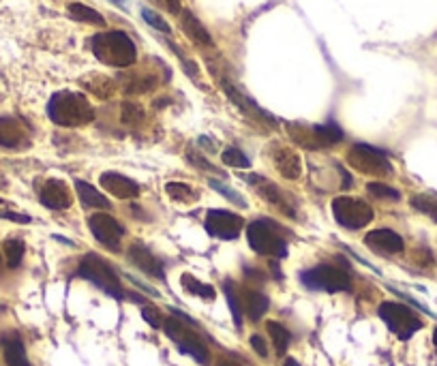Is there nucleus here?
Returning a JSON list of instances; mask_svg holds the SVG:
<instances>
[{
  "instance_id": "b1692460",
  "label": "nucleus",
  "mask_w": 437,
  "mask_h": 366,
  "mask_svg": "<svg viewBox=\"0 0 437 366\" xmlns=\"http://www.w3.org/2000/svg\"><path fill=\"white\" fill-rule=\"evenodd\" d=\"M3 353H5V362L9 366H30L28 356H26V347L17 335L3 337Z\"/></svg>"
},
{
  "instance_id": "f8f14e48",
  "label": "nucleus",
  "mask_w": 437,
  "mask_h": 366,
  "mask_svg": "<svg viewBox=\"0 0 437 366\" xmlns=\"http://www.w3.org/2000/svg\"><path fill=\"white\" fill-rule=\"evenodd\" d=\"M206 231L219 240H236L245 227L243 217L227 212V210H208L206 212Z\"/></svg>"
},
{
  "instance_id": "20e7f679",
  "label": "nucleus",
  "mask_w": 437,
  "mask_h": 366,
  "mask_svg": "<svg viewBox=\"0 0 437 366\" xmlns=\"http://www.w3.org/2000/svg\"><path fill=\"white\" fill-rule=\"evenodd\" d=\"M247 238H249V247L257 253V255H266V257H277L283 259L287 257V242L281 238L279 227L273 221H253L247 227Z\"/></svg>"
},
{
  "instance_id": "c85d7f7f",
  "label": "nucleus",
  "mask_w": 437,
  "mask_h": 366,
  "mask_svg": "<svg viewBox=\"0 0 437 366\" xmlns=\"http://www.w3.org/2000/svg\"><path fill=\"white\" fill-rule=\"evenodd\" d=\"M266 330H268V335H271V341L277 349L279 356H285V351L289 349L292 345V335H289V330L285 325H281L279 321H268L266 323Z\"/></svg>"
},
{
  "instance_id": "58836bf2",
  "label": "nucleus",
  "mask_w": 437,
  "mask_h": 366,
  "mask_svg": "<svg viewBox=\"0 0 437 366\" xmlns=\"http://www.w3.org/2000/svg\"><path fill=\"white\" fill-rule=\"evenodd\" d=\"M187 159H189L191 165H195L197 170H204V172H210V174H219L215 165H213L210 161H206L204 156H199L195 150H189V152H187Z\"/></svg>"
},
{
  "instance_id": "f704fd0d",
  "label": "nucleus",
  "mask_w": 437,
  "mask_h": 366,
  "mask_svg": "<svg viewBox=\"0 0 437 366\" xmlns=\"http://www.w3.org/2000/svg\"><path fill=\"white\" fill-rule=\"evenodd\" d=\"M208 184H210V186H213V189H215L217 193L225 195V197L229 199V202H231V204H238V208H243V210H245V208H249V204H247V199H245V197H243L241 193H236V191H231V189H229L227 184H223V182L215 180V178H210V180H208Z\"/></svg>"
},
{
  "instance_id": "6ab92c4d",
  "label": "nucleus",
  "mask_w": 437,
  "mask_h": 366,
  "mask_svg": "<svg viewBox=\"0 0 437 366\" xmlns=\"http://www.w3.org/2000/svg\"><path fill=\"white\" fill-rule=\"evenodd\" d=\"M28 129L17 118H0V146L3 148H24L28 146Z\"/></svg>"
},
{
  "instance_id": "393cba45",
  "label": "nucleus",
  "mask_w": 437,
  "mask_h": 366,
  "mask_svg": "<svg viewBox=\"0 0 437 366\" xmlns=\"http://www.w3.org/2000/svg\"><path fill=\"white\" fill-rule=\"evenodd\" d=\"M82 86L99 98H110L116 92V82L106 78V75H99V73H92L88 78H84Z\"/></svg>"
},
{
  "instance_id": "0eeeda50",
  "label": "nucleus",
  "mask_w": 437,
  "mask_h": 366,
  "mask_svg": "<svg viewBox=\"0 0 437 366\" xmlns=\"http://www.w3.org/2000/svg\"><path fill=\"white\" fill-rule=\"evenodd\" d=\"M350 168L364 174V176H375L384 178L392 174V163L386 156V152L368 146V144H354L348 152Z\"/></svg>"
},
{
  "instance_id": "c03bdc74",
  "label": "nucleus",
  "mask_w": 437,
  "mask_h": 366,
  "mask_svg": "<svg viewBox=\"0 0 437 366\" xmlns=\"http://www.w3.org/2000/svg\"><path fill=\"white\" fill-rule=\"evenodd\" d=\"M283 366H300V362H298V360H294V358H287V360L283 362Z\"/></svg>"
},
{
  "instance_id": "2f4dec72",
  "label": "nucleus",
  "mask_w": 437,
  "mask_h": 366,
  "mask_svg": "<svg viewBox=\"0 0 437 366\" xmlns=\"http://www.w3.org/2000/svg\"><path fill=\"white\" fill-rule=\"evenodd\" d=\"M412 206H414L418 212H424L427 217H431V219L437 223V197H435V195L418 193V195L412 197Z\"/></svg>"
},
{
  "instance_id": "1a4fd4ad",
  "label": "nucleus",
  "mask_w": 437,
  "mask_h": 366,
  "mask_svg": "<svg viewBox=\"0 0 437 366\" xmlns=\"http://www.w3.org/2000/svg\"><path fill=\"white\" fill-rule=\"evenodd\" d=\"M163 330H165V335L170 337L174 343H176V347L182 351V353H187V356H191L197 364H208L210 362V351H208V347L201 343V339L195 335V332H191L187 325H185V321H178V319H174V317H167L165 321H163Z\"/></svg>"
},
{
  "instance_id": "c756f323",
  "label": "nucleus",
  "mask_w": 437,
  "mask_h": 366,
  "mask_svg": "<svg viewBox=\"0 0 437 366\" xmlns=\"http://www.w3.org/2000/svg\"><path fill=\"white\" fill-rule=\"evenodd\" d=\"M223 291H225V298H227V305H229V311H231V319L234 323H236V328L241 330L243 328V302H241V295L236 291V287H234L231 281H225L223 285Z\"/></svg>"
},
{
  "instance_id": "2eb2a0df",
  "label": "nucleus",
  "mask_w": 437,
  "mask_h": 366,
  "mask_svg": "<svg viewBox=\"0 0 437 366\" xmlns=\"http://www.w3.org/2000/svg\"><path fill=\"white\" fill-rule=\"evenodd\" d=\"M39 199H41V204L50 210H66L73 204V195H71L69 186L56 178L43 182V186L39 191Z\"/></svg>"
},
{
  "instance_id": "7ed1b4c3",
  "label": "nucleus",
  "mask_w": 437,
  "mask_h": 366,
  "mask_svg": "<svg viewBox=\"0 0 437 366\" xmlns=\"http://www.w3.org/2000/svg\"><path fill=\"white\" fill-rule=\"evenodd\" d=\"M78 274L86 281H90L94 287H99L103 293H108L110 298H116V300H124L127 293L120 285V279L116 274V270L112 268V263H108L106 259H101L94 253H88L82 261Z\"/></svg>"
},
{
  "instance_id": "a19ab883",
  "label": "nucleus",
  "mask_w": 437,
  "mask_h": 366,
  "mask_svg": "<svg viewBox=\"0 0 437 366\" xmlns=\"http://www.w3.org/2000/svg\"><path fill=\"white\" fill-rule=\"evenodd\" d=\"M157 3L167 11V13H172V15H180L182 13V5H180V0H157Z\"/></svg>"
},
{
  "instance_id": "c9c22d12",
  "label": "nucleus",
  "mask_w": 437,
  "mask_h": 366,
  "mask_svg": "<svg viewBox=\"0 0 437 366\" xmlns=\"http://www.w3.org/2000/svg\"><path fill=\"white\" fill-rule=\"evenodd\" d=\"M366 191L378 199H392V202H399L401 199V193L396 189H392L388 184H382V182H368Z\"/></svg>"
},
{
  "instance_id": "a211bd4d",
  "label": "nucleus",
  "mask_w": 437,
  "mask_h": 366,
  "mask_svg": "<svg viewBox=\"0 0 437 366\" xmlns=\"http://www.w3.org/2000/svg\"><path fill=\"white\" fill-rule=\"evenodd\" d=\"M99 182L116 199H136L140 195V184L122 174H118V172H103Z\"/></svg>"
},
{
  "instance_id": "ddd939ff",
  "label": "nucleus",
  "mask_w": 437,
  "mask_h": 366,
  "mask_svg": "<svg viewBox=\"0 0 437 366\" xmlns=\"http://www.w3.org/2000/svg\"><path fill=\"white\" fill-rule=\"evenodd\" d=\"M268 152V159H271L273 163V168L285 178V180H298L300 174H302V161H300V154L281 144V142H273L271 146L266 148Z\"/></svg>"
},
{
  "instance_id": "a18cd8bd",
  "label": "nucleus",
  "mask_w": 437,
  "mask_h": 366,
  "mask_svg": "<svg viewBox=\"0 0 437 366\" xmlns=\"http://www.w3.org/2000/svg\"><path fill=\"white\" fill-rule=\"evenodd\" d=\"M110 3H114V5H118L122 11H127V3H124V0H110Z\"/></svg>"
},
{
  "instance_id": "cd10ccee",
  "label": "nucleus",
  "mask_w": 437,
  "mask_h": 366,
  "mask_svg": "<svg viewBox=\"0 0 437 366\" xmlns=\"http://www.w3.org/2000/svg\"><path fill=\"white\" fill-rule=\"evenodd\" d=\"M69 15L76 20V22H82V24H90V26H106V17L101 15L99 11H94L92 7L88 5H82V3H71L69 5Z\"/></svg>"
},
{
  "instance_id": "49530a36",
  "label": "nucleus",
  "mask_w": 437,
  "mask_h": 366,
  "mask_svg": "<svg viewBox=\"0 0 437 366\" xmlns=\"http://www.w3.org/2000/svg\"><path fill=\"white\" fill-rule=\"evenodd\" d=\"M433 345H435V349H437V328L433 330Z\"/></svg>"
},
{
  "instance_id": "79ce46f5",
  "label": "nucleus",
  "mask_w": 437,
  "mask_h": 366,
  "mask_svg": "<svg viewBox=\"0 0 437 366\" xmlns=\"http://www.w3.org/2000/svg\"><path fill=\"white\" fill-rule=\"evenodd\" d=\"M249 343H251V347L262 356V358H266L268 356V345H266V341L259 337V335H253L251 339H249Z\"/></svg>"
},
{
  "instance_id": "412c9836",
  "label": "nucleus",
  "mask_w": 437,
  "mask_h": 366,
  "mask_svg": "<svg viewBox=\"0 0 437 366\" xmlns=\"http://www.w3.org/2000/svg\"><path fill=\"white\" fill-rule=\"evenodd\" d=\"M180 26L185 30V35L195 43V45H204V47H213V37L210 32L201 26V22L191 13V11H182L180 13Z\"/></svg>"
},
{
  "instance_id": "9b49d317",
  "label": "nucleus",
  "mask_w": 437,
  "mask_h": 366,
  "mask_svg": "<svg viewBox=\"0 0 437 366\" xmlns=\"http://www.w3.org/2000/svg\"><path fill=\"white\" fill-rule=\"evenodd\" d=\"M245 180L253 186V191L264 199L266 204L275 206L285 217H296V206L292 202V197L279 184L271 182L268 178H262V176H247Z\"/></svg>"
},
{
  "instance_id": "4c0bfd02",
  "label": "nucleus",
  "mask_w": 437,
  "mask_h": 366,
  "mask_svg": "<svg viewBox=\"0 0 437 366\" xmlns=\"http://www.w3.org/2000/svg\"><path fill=\"white\" fill-rule=\"evenodd\" d=\"M144 120V110L138 103H122V122L124 124H140Z\"/></svg>"
},
{
  "instance_id": "6e6552de",
  "label": "nucleus",
  "mask_w": 437,
  "mask_h": 366,
  "mask_svg": "<svg viewBox=\"0 0 437 366\" xmlns=\"http://www.w3.org/2000/svg\"><path fill=\"white\" fill-rule=\"evenodd\" d=\"M332 217L343 229H362L373 221V206L358 197H337L332 199Z\"/></svg>"
},
{
  "instance_id": "4468645a",
  "label": "nucleus",
  "mask_w": 437,
  "mask_h": 366,
  "mask_svg": "<svg viewBox=\"0 0 437 366\" xmlns=\"http://www.w3.org/2000/svg\"><path fill=\"white\" fill-rule=\"evenodd\" d=\"M129 261L136 265V268H140L144 274L152 277V279H159L163 281L165 279V268H163V261L144 244V242H133L129 247Z\"/></svg>"
},
{
  "instance_id": "aec40b11",
  "label": "nucleus",
  "mask_w": 437,
  "mask_h": 366,
  "mask_svg": "<svg viewBox=\"0 0 437 366\" xmlns=\"http://www.w3.org/2000/svg\"><path fill=\"white\" fill-rule=\"evenodd\" d=\"M241 302H243V311L249 315L251 321H259L268 313V309H271V300H268V295H264L257 289H245L241 293Z\"/></svg>"
},
{
  "instance_id": "f03ea898",
  "label": "nucleus",
  "mask_w": 437,
  "mask_h": 366,
  "mask_svg": "<svg viewBox=\"0 0 437 366\" xmlns=\"http://www.w3.org/2000/svg\"><path fill=\"white\" fill-rule=\"evenodd\" d=\"M92 54L99 62L108 66H116V69H124L138 60V50L131 37L122 30H108L99 32L90 39Z\"/></svg>"
},
{
  "instance_id": "f257e3e1",
  "label": "nucleus",
  "mask_w": 437,
  "mask_h": 366,
  "mask_svg": "<svg viewBox=\"0 0 437 366\" xmlns=\"http://www.w3.org/2000/svg\"><path fill=\"white\" fill-rule=\"evenodd\" d=\"M48 116L58 126H84L94 120V110L82 92L60 90L54 92L48 103Z\"/></svg>"
},
{
  "instance_id": "dca6fc26",
  "label": "nucleus",
  "mask_w": 437,
  "mask_h": 366,
  "mask_svg": "<svg viewBox=\"0 0 437 366\" xmlns=\"http://www.w3.org/2000/svg\"><path fill=\"white\" fill-rule=\"evenodd\" d=\"M364 244L380 255H399L406 249L403 238L392 229H373L364 236Z\"/></svg>"
},
{
  "instance_id": "72a5a7b5",
  "label": "nucleus",
  "mask_w": 437,
  "mask_h": 366,
  "mask_svg": "<svg viewBox=\"0 0 437 366\" xmlns=\"http://www.w3.org/2000/svg\"><path fill=\"white\" fill-rule=\"evenodd\" d=\"M24 253H26L24 240H20V238L5 240V257H7L9 268H17V265L22 263V259H24Z\"/></svg>"
},
{
  "instance_id": "423d86ee",
  "label": "nucleus",
  "mask_w": 437,
  "mask_h": 366,
  "mask_svg": "<svg viewBox=\"0 0 437 366\" xmlns=\"http://www.w3.org/2000/svg\"><path fill=\"white\" fill-rule=\"evenodd\" d=\"M380 319L388 325V330L401 341H410L416 332L422 328V319L408 307L401 302H382L380 309Z\"/></svg>"
},
{
  "instance_id": "de8ad7c7",
  "label": "nucleus",
  "mask_w": 437,
  "mask_h": 366,
  "mask_svg": "<svg viewBox=\"0 0 437 366\" xmlns=\"http://www.w3.org/2000/svg\"><path fill=\"white\" fill-rule=\"evenodd\" d=\"M219 366H231V364H227V362H223V364H219Z\"/></svg>"
},
{
  "instance_id": "4be33fe9",
  "label": "nucleus",
  "mask_w": 437,
  "mask_h": 366,
  "mask_svg": "<svg viewBox=\"0 0 437 366\" xmlns=\"http://www.w3.org/2000/svg\"><path fill=\"white\" fill-rule=\"evenodd\" d=\"M76 189H78V197H80V202H82L84 208H96V210H103V212L112 208L110 199L101 191H96L92 184H88L84 180H76Z\"/></svg>"
},
{
  "instance_id": "a878e982",
  "label": "nucleus",
  "mask_w": 437,
  "mask_h": 366,
  "mask_svg": "<svg viewBox=\"0 0 437 366\" xmlns=\"http://www.w3.org/2000/svg\"><path fill=\"white\" fill-rule=\"evenodd\" d=\"M180 285H182L185 291H189L191 295L201 298V300H215V298H217V291H215L213 285L197 281V279H195L193 274H189V272H185V274L180 277Z\"/></svg>"
},
{
  "instance_id": "e433bc0d",
  "label": "nucleus",
  "mask_w": 437,
  "mask_h": 366,
  "mask_svg": "<svg viewBox=\"0 0 437 366\" xmlns=\"http://www.w3.org/2000/svg\"><path fill=\"white\" fill-rule=\"evenodd\" d=\"M142 17H144V22H146L148 26H152V28L159 30V32H165V35H170V32H172V26L167 24L157 11H152V9H148V7H142Z\"/></svg>"
},
{
  "instance_id": "37998d69",
  "label": "nucleus",
  "mask_w": 437,
  "mask_h": 366,
  "mask_svg": "<svg viewBox=\"0 0 437 366\" xmlns=\"http://www.w3.org/2000/svg\"><path fill=\"white\" fill-rule=\"evenodd\" d=\"M0 219H9V221L22 223V225H26V223H30V221H32V219H30V217H26V214H17V212L3 210V208H0Z\"/></svg>"
},
{
  "instance_id": "473e14b6",
  "label": "nucleus",
  "mask_w": 437,
  "mask_h": 366,
  "mask_svg": "<svg viewBox=\"0 0 437 366\" xmlns=\"http://www.w3.org/2000/svg\"><path fill=\"white\" fill-rule=\"evenodd\" d=\"M221 161L227 165V168H236V170H247V168H251L249 156H247L241 148H234V146H229V148L223 150Z\"/></svg>"
},
{
  "instance_id": "f3484780",
  "label": "nucleus",
  "mask_w": 437,
  "mask_h": 366,
  "mask_svg": "<svg viewBox=\"0 0 437 366\" xmlns=\"http://www.w3.org/2000/svg\"><path fill=\"white\" fill-rule=\"evenodd\" d=\"M221 86H223V90H225V94L229 96V101L236 105L238 110H243L249 118H253V120H259V122H266V124H273L275 126V118L271 116V114H266L255 101H251V98L247 96V94H243L236 86L234 84H229L227 80H223L221 82Z\"/></svg>"
},
{
  "instance_id": "5701e85b",
  "label": "nucleus",
  "mask_w": 437,
  "mask_h": 366,
  "mask_svg": "<svg viewBox=\"0 0 437 366\" xmlns=\"http://www.w3.org/2000/svg\"><path fill=\"white\" fill-rule=\"evenodd\" d=\"M287 133L292 142H296L298 146L307 148V150H320L324 148L320 136H317V129L315 126H305V124H287Z\"/></svg>"
},
{
  "instance_id": "ea45409f",
  "label": "nucleus",
  "mask_w": 437,
  "mask_h": 366,
  "mask_svg": "<svg viewBox=\"0 0 437 366\" xmlns=\"http://www.w3.org/2000/svg\"><path fill=\"white\" fill-rule=\"evenodd\" d=\"M142 317H144L146 323H150L152 328H161V325H163L161 315H159L157 309H152V307H142Z\"/></svg>"
},
{
  "instance_id": "7c9ffc66",
  "label": "nucleus",
  "mask_w": 437,
  "mask_h": 366,
  "mask_svg": "<svg viewBox=\"0 0 437 366\" xmlns=\"http://www.w3.org/2000/svg\"><path fill=\"white\" fill-rule=\"evenodd\" d=\"M317 129V136L324 144V148L328 146H334V144H339L343 142V131L339 124H334V122H326V124H315Z\"/></svg>"
},
{
  "instance_id": "bb28decb",
  "label": "nucleus",
  "mask_w": 437,
  "mask_h": 366,
  "mask_svg": "<svg viewBox=\"0 0 437 366\" xmlns=\"http://www.w3.org/2000/svg\"><path fill=\"white\" fill-rule=\"evenodd\" d=\"M165 193L178 204H195L199 199V191L195 186L187 184V182H167Z\"/></svg>"
},
{
  "instance_id": "39448f33",
  "label": "nucleus",
  "mask_w": 437,
  "mask_h": 366,
  "mask_svg": "<svg viewBox=\"0 0 437 366\" xmlns=\"http://www.w3.org/2000/svg\"><path fill=\"white\" fill-rule=\"evenodd\" d=\"M300 283L311 291H326V293H339L352 287L350 274L330 263H322L311 270L300 272Z\"/></svg>"
},
{
  "instance_id": "9d476101",
  "label": "nucleus",
  "mask_w": 437,
  "mask_h": 366,
  "mask_svg": "<svg viewBox=\"0 0 437 366\" xmlns=\"http://www.w3.org/2000/svg\"><path fill=\"white\" fill-rule=\"evenodd\" d=\"M88 227L92 231L94 240L101 247H106L112 253L120 251V240L124 236V227L118 219L110 217L108 212H96L88 219Z\"/></svg>"
}]
</instances>
